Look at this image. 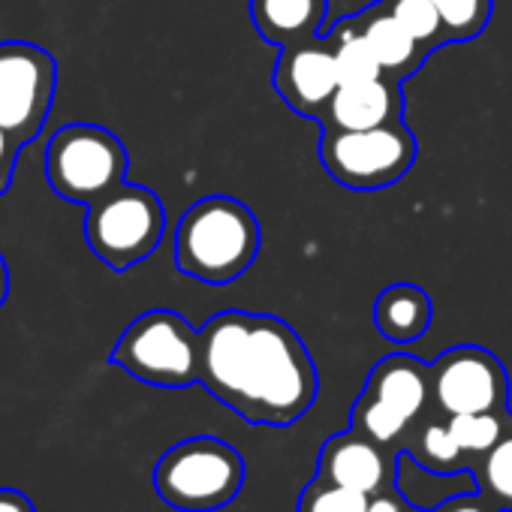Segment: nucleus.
I'll return each instance as SVG.
<instances>
[{"label":"nucleus","instance_id":"f257e3e1","mask_svg":"<svg viewBox=\"0 0 512 512\" xmlns=\"http://www.w3.org/2000/svg\"><path fill=\"white\" fill-rule=\"evenodd\" d=\"M199 386L250 425L290 428L314 407L320 374L281 317L220 311L199 329Z\"/></svg>","mask_w":512,"mask_h":512},{"label":"nucleus","instance_id":"f03ea898","mask_svg":"<svg viewBox=\"0 0 512 512\" xmlns=\"http://www.w3.org/2000/svg\"><path fill=\"white\" fill-rule=\"evenodd\" d=\"M263 229L235 196L196 199L175 226V266L181 275L223 287L238 281L260 256Z\"/></svg>","mask_w":512,"mask_h":512},{"label":"nucleus","instance_id":"7ed1b4c3","mask_svg":"<svg viewBox=\"0 0 512 512\" xmlns=\"http://www.w3.org/2000/svg\"><path fill=\"white\" fill-rule=\"evenodd\" d=\"M244 476L247 464L232 443L214 434H199L163 452L154 467V488L172 509L214 512L238 497Z\"/></svg>","mask_w":512,"mask_h":512},{"label":"nucleus","instance_id":"20e7f679","mask_svg":"<svg viewBox=\"0 0 512 512\" xmlns=\"http://www.w3.org/2000/svg\"><path fill=\"white\" fill-rule=\"evenodd\" d=\"M431 410V365L410 353H392L371 368L365 389L353 401L350 428L404 452L413 425Z\"/></svg>","mask_w":512,"mask_h":512},{"label":"nucleus","instance_id":"39448f33","mask_svg":"<svg viewBox=\"0 0 512 512\" xmlns=\"http://www.w3.org/2000/svg\"><path fill=\"white\" fill-rule=\"evenodd\" d=\"M166 232V208L151 187L118 184L85 214V241L112 272H127L157 250Z\"/></svg>","mask_w":512,"mask_h":512},{"label":"nucleus","instance_id":"423d86ee","mask_svg":"<svg viewBox=\"0 0 512 512\" xmlns=\"http://www.w3.org/2000/svg\"><path fill=\"white\" fill-rule=\"evenodd\" d=\"M127 169L130 157L124 142L100 124H64L46 145L49 187L61 199L85 208L124 184Z\"/></svg>","mask_w":512,"mask_h":512},{"label":"nucleus","instance_id":"0eeeda50","mask_svg":"<svg viewBox=\"0 0 512 512\" xmlns=\"http://www.w3.org/2000/svg\"><path fill=\"white\" fill-rule=\"evenodd\" d=\"M112 365L148 386L187 389L199 383V332L178 311H145L118 338Z\"/></svg>","mask_w":512,"mask_h":512},{"label":"nucleus","instance_id":"6e6552de","mask_svg":"<svg viewBox=\"0 0 512 512\" xmlns=\"http://www.w3.org/2000/svg\"><path fill=\"white\" fill-rule=\"evenodd\" d=\"M419 157L416 133L398 121L371 130L320 127V163L347 190H383L398 184Z\"/></svg>","mask_w":512,"mask_h":512},{"label":"nucleus","instance_id":"1a4fd4ad","mask_svg":"<svg viewBox=\"0 0 512 512\" xmlns=\"http://www.w3.org/2000/svg\"><path fill=\"white\" fill-rule=\"evenodd\" d=\"M58 88V61L34 43H0V124L25 148L49 121Z\"/></svg>","mask_w":512,"mask_h":512},{"label":"nucleus","instance_id":"9d476101","mask_svg":"<svg viewBox=\"0 0 512 512\" xmlns=\"http://www.w3.org/2000/svg\"><path fill=\"white\" fill-rule=\"evenodd\" d=\"M434 407L446 416L509 410V374L503 362L476 344H458L431 362Z\"/></svg>","mask_w":512,"mask_h":512},{"label":"nucleus","instance_id":"9b49d317","mask_svg":"<svg viewBox=\"0 0 512 512\" xmlns=\"http://www.w3.org/2000/svg\"><path fill=\"white\" fill-rule=\"evenodd\" d=\"M272 82L287 109L320 124L341 88L335 40L323 34L305 43L284 46Z\"/></svg>","mask_w":512,"mask_h":512},{"label":"nucleus","instance_id":"f8f14e48","mask_svg":"<svg viewBox=\"0 0 512 512\" xmlns=\"http://www.w3.org/2000/svg\"><path fill=\"white\" fill-rule=\"evenodd\" d=\"M398 458L401 452L371 440L356 428H347L320 446L317 473L371 497L398 485Z\"/></svg>","mask_w":512,"mask_h":512},{"label":"nucleus","instance_id":"ddd939ff","mask_svg":"<svg viewBox=\"0 0 512 512\" xmlns=\"http://www.w3.org/2000/svg\"><path fill=\"white\" fill-rule=\"evenodd\" d=\"M404 121V85L377 76L368 82L341 85L320 127L326 130H371Z\"/></svg>","mask_w":512,"mask_h":512},{"label":"nucleus","instance_id":"4468645a","mask_svg":"<svg viewBox=\"0 0 512 512\" xmlns=\"http://www.w3.org/2000/svg\"><path fill=\"white\" fill-rule=\"evenodd\" d=\"M350 19L362 31L365 43L371 46L383 76H389L401 85L407 79H413L425 67V61L431 58V52L422 43H416L413 34L389 10L380 7V0L365 10H359V13H350Z\"/></svg>","mask_w":512,"mask_h":512},{"label":"nucleus","instance_id":"2eb2a0df","mask_svg":"<svg viewBox=\"0 0 512 512\" xmlns=\"http://www.w3.org/2000/svg\"><path fill=\"white\" fill-rule=\"evenodd\" d=\"M250 19L266 43L284 49L329 31V0H250Z\"/></svg>","mask_w":512,"mask_h":512},{"label":"nucleus","instance_id":"dca6fc26","mask_svg":"<svg viewBox=\"0 0 512 512\" xmlns=\"http://www.w3.org/2000/svg\"><path fill=\"white\" fill-rule=\"evenodd\" d=\"M434 320V302L419 284H392L374 302V326L392 344L419 341Z\"/></svg>","mask_w":512,"mask_h":512},{"label":"nucleus","instance_id":"f3484780","mask_svg":"<svg viewBox=\"0 0 512 512\" xmlns=\"http://www.w3.org/2000/svg\"><path fill=\"white\" fill-rule=\"evenodd\" d=\"M404 452L428 473L437 476H461L470 473V455L458 446L449 428V416L440 413L437 407L419 419L404 443Z\"/></svg>","mask_w":512,"mask_h":512},{"label":"nucleus","instance_id":"a211bd4d","mask_svg":"<svg viewBox=\"0 0 512 512\" xmlns=\"http://www.w3.org/2000/svg\"><path fill=\"white\" fill-rule=\"evenodd\" d=\"M470 479L482 497L512 512V428L470 464Z\"/></svg>","mask_w":512,"mask_h":512},{"label":"nucleus","instance_id":"6ab92c4d","mask_svg":"<svg viewBox=\"0 0 512 512\" xmlns=\"http://www.w3.org/2000/svg\"><path fill=\"white\" fill-rule=\"evenodd\" d=\"M332 40H335V58H338V76H341V85H350V82H368V79H377L383 76L371 46L365 43L362 31L356 28V22L350 16L338 19L329 31H326Z\"/></svg>","mask_w":512,"mask_h":512},{"label":"nucleus","instance_id":"aec40b11","mask_svg":"<svg viewBox=\"0 0 512 512\" xmlns=\"http://www.w3.org/2000/svg\"><path fill=\"white\" fill-rule=\"evenodd\" d=\"M449 428H452V437L470 455V464H473L482 452H488L512 428V410L449 416Z\"/></svg>","mask_w":512,"mask_h":512},{"label":"nucleus","instance_id":"412c9836","mask_svg":"<svg viewBox=\"0 0 512 512\" xmlns=\"http://www.w3.org/2000/svg\"><path fill=\"white\" fill-rule=\"evenodd\" d=\"M431 4L440 13L446 43L476 40L494 16V0H431Z\"/></svg>","mask_w":512,"mask_h":512},{"label":"nucleus","instance_id":"4be33fe9","mask_svg":"<svg viewBox=\"0 0 512 512\" xmlns=\"http://www.w3.org/2000/svg\"><path fill=\"white\" fill-rule=\"evenodd\" d=\"M380 7L389 10L410 34L416 43H422L431 55L446 43V34H443V22H440V13L431 0H380Z\"/></svg>","mask_w":512,"mask_h":512},{"label":"nucleus","instance_id":"5701e85b","mask_svg":"<svg viewBox=\"0 0 512 512\" xmlns=\"http://www.w3.org/2000/svg\"><path fill=\"white\" fill-rule=\"evenodd\" d=\"M296 512H368V494L317 473L299 494Z\"/></svg>","mask_w":512,"mask_h":512},{"label":"nucleus","instance_id":"b1692460","mask_svg":"<svg viewBox=\"0 0 512 512\" xmlns=\"http://www.w3.org/2000/svg\"><path fill=\"white\" fill-rule=\"evenodd\" d=\"M431 512H503L500 506H494L488 497H482L476 488H470V491H458V494H452V497H446L440 506H434Z\"/></svg>","mask_w":512,"mask_h":512},{"label":"nucleus","instance_id":"393cba45","mask_svg":"<svg viewBox=\"0 0 512 512\" xmlns=\"http://www.w3.org/2000/svg\"><path fill=\"white\" fill-rule=\"evenodd\" d=\"M19 151L22 145L13 139V133L0 124V196H7L10 184H13V172H16V163H19Z\"/></svg>","mask_w":512,"mask_h":512},{"label":"nucleus","instance_id":"a878e982","mask_svg":"<svg viewBox=\"0 0 512 512\" xmlns=\"http://www.w3.org/2000/svg\"><path fill=\"white\" fill-rule=\"evenodd\" d=\"M407 509H410V500L401 494L398 485L368 497V512H407Z\"/></svg>","mask_w":512,"mask_h":512},{"label":"nucleus","instance_id":"bb28decb","mask_svg":"<svg viewBox=\"0 0 512 512\" xmlns=\"http://www.w3.org/2000/svg\"><path fill=\"white\" fill-rule=\"evenodd\" d=\"M0 512H37L34 503L16 491V488H0Z\"/></svg>","mask_w":512,"mask_h":512},{"label":"nucleus","instance_id":"cd10ccee","mask_svg":"<svg viewBox=\"0 0 512 512\" xmlns=\"http://www.w3.org/2000/svg\"><path fill=\"white\" fill-rule=\"evenodd\" d=\"M7 296H10V269H7L4 253H0V308H4Z\"/></svg>","mask_w":512,"mask_h":512},{"label":"nucleus","instance_id":"c85d7f7f","mask_svg":"<svg viewBox=\"0 0 512 512\" xmlns=\"http://www.w3.org/2000/svg\"><path fill=\"white\" fill-rule=\"evenodd\" d=\"M407 512H431V509H422V506H413V503H410V509H407Z\"/></svg>","mask_w":512,"mask_h":512}]
</instances>
